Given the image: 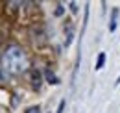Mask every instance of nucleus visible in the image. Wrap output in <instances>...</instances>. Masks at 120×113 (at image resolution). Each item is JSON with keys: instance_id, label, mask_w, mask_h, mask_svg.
I'll list each match as a JSON object with an SVG mask.
<instances>
[{"instance_id": "f257e3e1", "label": "nucleus", "mask_w": 120, "mask_h": 113, "mask_svg": "<svg viewBox=\"0 0 120 113\" xmlns=\"http://www.w3.org/2000/svg\"><path fill=\"white\" fill-rule=\"evenodd\" d=\"M2 67L8 74L13 76H20L30 69V57L26 54V50L19 44H9L4 52H2Z\"/></svg>"}, {"instance_id": "f03ea898", "label": "nucleus", "mask_w": 120, "mask_h": 113, "mask_svg": "<svg viewBox=\"0 0 120 113\" xmlns=\"http://www.w3.org/2000/svg\"><path fill=\"white\" fill-rule=\"evenodd\" d=\"M116 19H118V8H113L111 19H109V32H111V33L116 30Z\"/></svg>"}, {"instance_id": "7ed1b4c3", "label": "nucleus", "mask_w": 120, "mask_h": 113, "mask_svg": "<svg viewBox=\"0 0 120 113\" xmlns=\"http://www.w3.org/2000/svg\"><path fill=\"white\" fill-rule=\"evenodd\" d=\"M45 78H46V82H48V84H54V85L59 84V78L50 71V69H45Z\"/></svg>"}, {"instance_id": "20e7f679", "label": "nucleus", "mask_w": 120, "mask_h": 113, "mask_svg": "<svg viewBox=\"0 0 120 113\" xmlns=\"http://www.w3.org/2000/svg\"><path fill=\"white\" fill-rule=\"evenodd\" d=\"M31 82H33V85L37 89L41 87V72L37 71V69H31Z\"/></svg>"}, {"instance_id": "39448f33", "label": "nucleus", "mask_w": 120, "mask_h": 113, "mask_svg": "<svg viewBox=\"0 0 120 113\" xmlns=\"http://www.w3.org/2000/svg\"><path fill=\"white\" fill-rule=\"evenodd\" d=\"M104 63H105V54H104V52H100V54H98V59H96V67H94V69L100 71V69L104 67Z\"/></svg>"}, {"instance_id": "423d86ee", "label": "nucleus", "mask_w": 120, "mask_h": 113, "mask_svg": "<svg viewBox=\"0 0 120 113\" xmlns=\"http://www.w3.org/2000/svg\"><path fill=\"white\" fill-rule=\"evenodd\" d=\"M24 113H41V108H39V106H30Z\"/></svg>"}, {"instance_id": "0eeeda50", "label": "nucleus", "mask_w": 120, "mask_h": 113, "mask_svg": "<svg viewBox=\"0 0 120 113\" xmlns=\"http://www.w3.org/2000/svg\"><path fill=\"white\" fill-rule=\"evenodd\" d=\"M68 6H70V11H72V13H78V4H76V2H70Z\"/></svg>"}, {"instance_id": "6e6552de", "label": "nucleus", "mask_w": 120, "mask_h": 113, "mask_svg": "<svg viewBox=\"0 0 120 113\" xmlns=\"http://www.w3.org/2000/svg\"><path fill=\"white\" fill-rule=\"evenodd\" d=\"M56 15H63V6L57 4V9H56Z\"/></svg>"}, {"instance_id": "1a4fd4ad", "label": "nucleus", "mask_w": 120, "mask_h": 113, "mask_svg": "<svg viewBox=\"0 0 120 113\" xmlns=\"http://www.w3.org/2000/svg\"><path fill=\"white\" fill-rule=\"evenodd\" d=\"M115 84H116V85H120V76L116 78V82H115Z\"/></svg>"}, {"instance_id": "9d476101", "label": "nucleus", "mask_w": 120, "mask_h": 113, "mask_svg": "<svg viewBox=\"0 0 120 113\" xmlns=\"http://www.w3.org/2000/svg\"><path fill=\"white\" fill-rule=\"evenodd\" d=\"M0 78H2V74H0Z\"/></svg>"}]
</instances>
